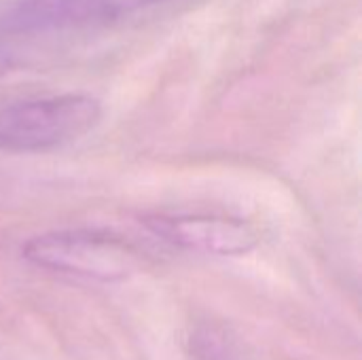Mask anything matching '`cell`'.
I'll list each match as a JSON object with an SVG mask.
<instances>
[{
  "label": "cell",
  "mask_w": 362,
  "mask_h": 360,
  "mask_svg": "<svg viewBox=\"0 0 362 360\" xmlns=\"http://www.w3.org/2000/svg\"><path fill=\"white\" fill-rule=\"evenodd\" d=\"M102 104L89 93H57L0 104V153H47L89 134Z\"/></svg>",
  "instance_id": "obj_1"
},
{
  "label": "cell",
  "mask_w": 362,
  "mask_h": 360,
  "mask_svg": "<svg viewBox=\"0 0 362 360\" xmlns=\"http://www.w3.org/2000/svg\"><path fill=\"white\" fill-rule=\"evenodd\" d=\"M23 257L66 276L112 282L138 272L142 257L125 238L102 229H62L32 238Z\"/></svg>",
  "instance_id": "obj_2"
},
{
  "label": "cell",
  "mask_w": 362,
  "mask_h": 360,
  "mask_svg": "<svg viewBox=\"0 0 362 360\" xmlns=\"http://www.w3.org/2000/svg\"><path fill=\"white\" fill-rule=\"evenodd\" d=\"M165 0H17L2 17L6 34H38L108 23Z\"/></svg>",
  "instance_id": "obj_3"
},
{
  "label": "cell",
  "mask_w": 362,
  "mask_h": 360,
  "mask_svg": "<svg viewBox=\"0 0 362 360\" xmlns=\"http://www.w3.org/2000/svg\"><path fill=\"white\" fill-rule=\"evenodd\" d=\"M144 225L163 242L206 255H244L259 244L257 229L223 214H153Z\"/></svg>",
  "instance_id": "obj_4"
},
{
  "label": "cell",
  "mask_w": 362,
  "mask_h": 360,
  "mask_svg": "<svg viewBox=\"0 0 362 360\" xmlns=\"http://www.w3.org/2000/svg\"><path fill=\"white\" fill-rule=\"evenodd\" d=\"M6 68H8V59L0 55V74H2V72H4Z\"/></svg>",
  "instance_id": "obj_5"
}]
</instances>
